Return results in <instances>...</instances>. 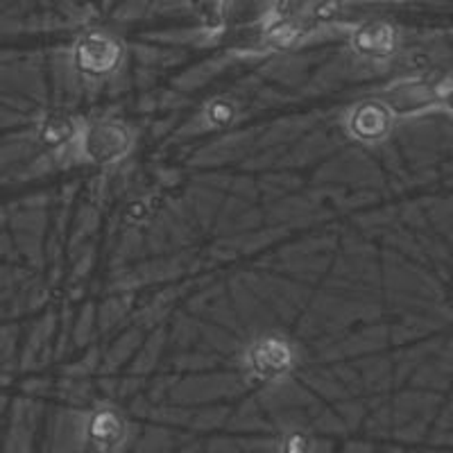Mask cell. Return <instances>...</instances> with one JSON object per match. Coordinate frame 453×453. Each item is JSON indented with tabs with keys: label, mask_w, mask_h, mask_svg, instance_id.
<instances>
[{
	"label": "cell",
	"mask_w": 453,
	"mask_h": 453,
	"mask_svg": "<svg viewBox=\"0 0 453 453\" xmlns=\"http://www.w3.org/2000/svg\"><path fill=\"white\" fill-rule=\"evenodd\" d=\"M125 424L113 411H100L88 422V440L98 451H111L123 442Z\"/></svg>",
	"instance_id": "3957f363"
},
{
	"label": "cell",
	"mask_w": 453,
	"mask_h": 453,
	"mask_svg": "<svg viewBox=\"0 0 453 453\" xmlns=\"http://www.w3.org/2000/svg\"><path fill=\"white\" fill-rule=\"evenodd\" d=\"M354 46L365 55H388L395 48V32L386 23H367L354 35Z\"/></svg>",
	"instance_id": "277c9868"
},
{
	"label": "cell",
	"mask_w": 453,
	"mask_h": 453,
	"mask_svg": "<svg viewBox=\"0 0 453 453\" xmlns=\"http://www.w3.org/2000/svg\"><path fill=\"white\" fill-rule=\"evenodd\" d=\"M299 3H306V0H299Z\"/></svg>",
	"instance_id": "8992f818"
},
{
	"label": "cell",
	"mask_w": 453,
	"mask_h": 453,
	"mask_svg": "<svg viewBox=\"0 0 453 453\" xmlns=\"http://www.w3.org/2000/svg\"><path fill=\"white\" fill-rule=\"evenodd\" d=\"M75 62H78L80 71L103 75L119 66L120 43L103 32H91L80 39L78 48H75Z\"/></svg>",
	"instance_id": "7a4b0ae2"
},
{
	"label": "cell",
	"mask_w": 453,
	"mask_h": 453,
	"mask_svg": "<svg viewBox=\"0 0 453 453\" xmlns=\"http://www.w3.org/2000/svg\"><path fill=\"white\" fill-rule=\"evenodd\" d=\"M84 145V152L96 164H113V161L123 159L125 152L132 145L129 132L120 123L113 120H103L96 123L80 134Z\"/></svg>",
	"instance_id": "6da1fadb"
},
{
	"label": "cell",
	"mask_w": 453,
	"mask_h": 453,
	"mask_svg": "<svg viewBox=\"0 0 453 453\" xmlns=\"http://www.w3.org/2000/svg\"><path fill=\"white\" fill-rule=\"evenodd\" d=\"M78 134V127L71 123V119H52L48 120V127H46V136L48 141L52 143H68L73 136Z\"/></svg>",
	"instance_id": "5b68a950"
}]
</instances>
